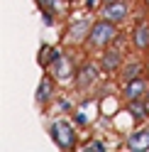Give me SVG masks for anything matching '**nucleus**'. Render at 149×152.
<instances>
[{
  "label": "nucleus",
  "mask_w": 149,
  "mask_h": 152,
  "mask_svg": "<svg viewBox=\"0 0 149 152\" xmlns=\"http://www.w3.org/2000/svg\"><path fill=\"white\" fill-rule=\"evenodd\" d=\"M120 25H115V22H110V20H105V17H98L95 22H93V27H90V34H88V39H86V52H103L105 47H110V44H115V39L120 37Z\"/></svg>",
  "instance_id": "f257e3e1"
},
{
  "label": "nucleus",
  "mask_w": 149,
  "mask_h": 152,
  "mask_svg": "<svg viewBox=\"0 0 149 152\" xmlns=\"http://www.w3.org/2000/svg\"><path fill=\"white\" fill-rule=\"evenodd\" d=\"M76 123L69 120V118H54L49 123V137L51 142L64 152H71V150H78V132H76Z\"/></svg>",
  "instance_id": "f03ea898"
},
{
  "label": "nucleus",
  "mask_w": 149,
  "mask_h": 152,
  "mask_svg": "<svg viewBox=\"0 0 149 152\" xmlns=\"http://www.w3.org/2000/svg\"><path fill=\"white\" fill-rule=\"evenodd\" d=\"M93 17L90 12L83 15V17H73V20L66 25V30H64V47H83L90 34V27H93Z\"/></svg>",
  "instance_id": "7ed1b4c3"
},
{
  "label": "nucleus",
  "mask_w": 149,
  "mask_h": 152,
  "mask_svg": "<svg viewBox=\"0 0 149 152\" xmlns=\"http://www.w3.org/2000/svg\"><path fill=\"white\" fill-rule=\"evenodd\" d=\"M100 74H103L100 61H90V59L81 61V64H78V71H76V79H73V88H76L78 93L90 91L93 86H98Z\"/></svg>",
  "instance_id": "20e7f679"
},
{
  "label": "nucleus",
  "mask_w": 149,
  "mask_h": 152,
  "mask_svg": "<svg viewBox=\"0 0 149 152\" xmlns=\"http://www.w3.org/2000/svg\"><path fill=\"white\" fill-rule=\"evenodd\" d=\"M46 71H49V74H51V76H54V79H56L59 83H71L73 79H76L78 61H76V56H73V54L64 52V54H61V56H59V59L54 61V64H51Z\"/></svg>",
  "instance_id": "39448f33"
},
{
  "label": "nucleus",
  "mask_w": 149,
  "mask_h": 152,
  "mask_svg": "<svg viewBox=\"0 0 149 152\" xmlns=\"http://www.w3.org/2000/svg\"><path fill=\"white\" fill-rule=\"evenodd\" d=\"M100 69H103L105 76H117L120 69H122V64L127 61L125 59V49L122 47H117V44H110L105 47L103 52H100Z\"/></svg>",
  "instance_id": "423d86ee"
},
{
  "label": "nucleus",
  "mask_w": 149,
  "mask_h": 152,
  "mask_svg": "<svg viewBox=\"0 0 149 152\" xmlns=\"http://www.w3.org/2000/svg\"><path fill=\"white\" fill-rule=\"evenodd\" d=\"M56 83H59V81L54 79L49 71H44L39 86H37V91H34V103H37L39 108L54 106V98H56Z\"/></svg>",
  "instance_id": "0eeeda50"
},
{
  "label": "nucleus",
  "mask_w": 149,
  "mask_h": 152,
  "mask_svg": "<svg viewBox=\"0 0 149 152\" xmlns=\"http://www.w3.org/2000/svg\"><path fill=\"white\" fill-rule=\"evenodd\" d=\"M100 17H105V20L115 22V25H122L129 20V15H132V5L127 3V0H115V3H103V7L98 10Z\"/></svg>",
  "instance_id": "6e6552de"
},
{
  "label": "nucleus",
  "mask_w": 149,
  "mask_h": 152,
  "mask_svg": "<svg viewBox=\"0 0 149 152\" xmlns=\"http://www.w3.org/2000/svg\"><path fill=\"white\" fill-rule=\"evenodd\" d=\"M125 150H129V152H149V120L139 123V125L127 135Z\"/></svg>",
  "instance_id": "1a4fd4ad"
},
{
  "label": "nucleus",
  "mask_w": 149,
  "mask_h": 152,
  "mask_svg": "<svg viewBox=\"0 0 149 152\" xmlns=\"http://www.w3.org/2000/svg\"><path fill=\"white\" fill-rule=\"evenodd\" d=\"M147 93H149V79H147V76H139V79H132V81H125L122 83V88H120V98L127 103V101L144 98Z\"/></svg>",
  "instance_id": "9d476101"
},
{
  "label": "nucleus",
  "mask_w": 149,
  "mask_h": 152,
  "mask_svg": "<svg viewBox=\"0 0 149 152\" xmlns=\"http://www.w3.org/2000/svg\"><path fill=\"white\" fill-rule=\"evenodd\" d=\"M129 44L135 47V52L147 54L149 52V22H137L129 30Z\"/></svg>",
  "instance_id": "9b49d317"
},
{
  "label": "nucleus",
  "mask_w": 149,
  "mask_h": 152,
  "mask_svg": "<svg viewBox=\"0 0 149 152\" xmlns=\"http://www.w3.org/2000/svg\"><path fill=\"white\" fill-rule=\"evenodd\" d=\"M122 110L129 115V120H132L135 125H139V123H147V120H149V110H147V103H144V98L127 101Z\"/></svg>",
  "instance_id": "f8f14e48"
},
{
  "label": "nucleus",
  "mask_w": 149,
  "mask_h": 152,
  "mask_svg": "<svg viewBox=\"0 0 149 152\" xmlns=\"http://www.w3.org/2000/svg\"><path fill=\"white\" fill-rule=\"evenodd\" d=\"M144 61L142 59H127L125 64H122V69H120V74H117V79H120V83H125V81H132V79H139V76H144Z\"/></svg>",
  "instance_id": "ddd939ff"
},
{
  "label": "nucleus",
  "mask_w": 149,
  "mask_h": 152,
  "mask_svg": "<svg viewBox=\"0 0 149 152\" xmlns=\"http://www.w3.org/2000/svg\"><path fill=\"white\" fill-rule=\"evenodd\" d=\"M61 54H64V47H46V44H44L42 49H39V66L46 71Z\"/></svg>",
  "instance_id": "4468645a"
},
{
  "label": "nucleus",
  "mask_w": 149,
  "mask_h": 152,
  "mask_svg": "<svg viewBox=\"0 0 149 152\" xmlns=\"http://www.w3.org/2000/svg\"><path fill=\"white\" fill-rule=\"evenodd\" d=\"M108 150L110 147L100 137H90V140L83 142V145H78V152H108Z\"/></svg>",
  "instance_id": "2eb2a0df"
},
{
  "label": "nucleus",
  "mask_w": 149,
  "mask_h": 152,
  "mask_svg": "<svg viewBox=\"0 0 149 152\" xmlns=\"http://www.w3.org/2000/svg\"><path fill=\"white\" fill-rule=\"evenodd\" d=\"M54 108H56L59 113H73L76 110V103H73L69 96H56L54 98Z\"/></svg>",
  "instance_id": "dca6fc26"
},
{
  "label": "nucleus",
  "mask_w": 149,
  "mask_h": 152,
  "mask_svg": "<svg viewBox=\"0 0 149 152\" xmlns=\"http://www.w3.org/2000/svg\"><path fill=\"white\" fill-rule=\"evenodd\" d=\"M71 120L76 123L81 130H88V128H90V118L86 115V108H76V110H73V118H71Z\"/></svg>",
  "instance_id": "f3484780"
},
{
  "label": "nucleus",
  "mask_w": 149,
  "mask_h": 152,
  "mask_svg": "<svg viewBox=\"0 0 149 152\" xmlns=\"http://www.w3.org/2000/svg\"><path fill=\"white\" fill-rule=\"evenodd\" d=\"M34 3H37V7H39V10H51V12L59 15L61 3H66V0H34Z\"/></svg>",
  "instance_id": "a211bd4d"
},
{
  "label": "nucleus",
  "mask_w": 149,
  "mask_h": 152,
  "mask_svg": "<svg viewBox=\"0 0 149 152\" xmlns=\"http://www.w3.org/2000/svg\"><path fill=\"white\" fill-rule=\"evenodd\" d=\"M113 91H115V86L105 81V83H100L98 88H93V96H95V98H98V103H100V101H105V98H108V96H110Z\"/></svg>",
  "instance_id": "6ab92c4d"
},
{
  "label": "nucleus",
  "mask_w": 149,
  "mask_h": 152,
  "mask_svg": "<svg viewBox=\"0 0 149 152\" xmlns=\"http://www.w3.org/2000/svg\"><path fill=\"white\" fill-rule=\"evenodd\" d=\"M100 7H103V0H83V10H86V12H98L100 10Z\"/></svg>",
  "instance_id": "aec40b11"
},
{
  "label": "nucleus",
  "mask_w": 149,
  "mask_h": 152,
  "mask_svg": "<svg viewBox=\"0 0 149 152\" xmlns=\"http://www.w3.org/2000/svg\"><path fill=\"white\" fill-rule=\"evenodd\" d=\"M39 12H42L44 27H54V25H56V12H51V10H39Z\"/></svg>",
  "instance_id": "412c9836"
},
{
  "label": "nucleus",
  "mask_w": 149,
  "mask_h": 152,
  "mask_svg": "<svg viewBox=\"0 0 149 152\" xmlns=\"http://www.w3.org/2000/svg\"><path fill=\"white\" fill-rule=\"evenodd\" d=\"M144 103H147V110H149V93H147V96H144Z\"/></svg>",
  "instance_id": "4be33fe9"
},
{
  "label": "nucleus",
  "mask_w": 149,
  "mask_h": 152,
  "mask_svg": "<svg viewBox=\"0 0 149 152\" xmlns=\"http://www.w3.org/2000/svg\"><path fill=\"white\" fill-rule=\"evenodd\" d=\"M103 3H115V0H103Z\"/></svg>",
  "instance_id": "5701e85b"
},
{
  "label": "nucleus",
  "mask_w": 149,
  "mask_h": 152,
  "mask_svg": "<svg viewBox=\"0 0 149 152\" xmlns=\"http://www.w3.org/2000/svg\"><path fill=\"white\" fill-rule=\"evenodd\" d=\"M144 5H149V0H144Z\"/></svg>",
  "instance_id": "b1692460"
},
{
  "label": "nucleus",
  "mask_w": 149,
  "mask_h": 152,
  "mask_svg": "<svg viewBox=\"0 0 149 152\" xmlns=\"http://www.w3.org/2000/svg\"><path fill=\"white\" fill-rule=\"evenodd\" d=\"M147 79H149V76H147Z\"/></svg>",
  "instance_id": "393cba45"
},
{
  "label": "nucleus",
  "mask_w": 149,
  "mask_h": 152,
  "mask_svg": "<svg viewBox=\"0 0 149 152\" xmlns=\"http://www.w3.org/2000/svg\"><path fill=\"white\" fill-rule=\"evenodd\" d=\"M66 3H69V0H66Z\"/></svg>",
  "instance_id": "a878e982"
}]
</instances>
